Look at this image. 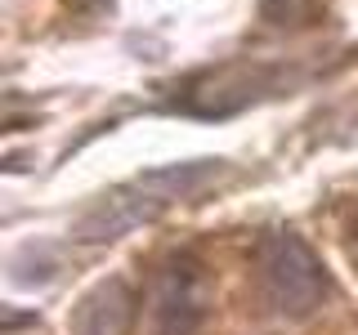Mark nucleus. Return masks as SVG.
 Returning a JSON list of instances; mask_svg holds the SVG:
<instances>
[{
  "label": "nucleus",
  "instance_id": "f257e3e1",
  "mask_svg": "<svg viewBox=\"0 0 358 335\" xmlns=\"http://www.w3.org/2000/svg\"><path fill=\"white\" fill-rule=\"evenodd\" d=\"M220 174H224V161H210V156H201V161L152 165V170L126 179V184L108 188V193L72 223V237L85 241V246L121 241L126 232L143 228V223H152L157 215H166L175 201L197 197L201 188H210Z\"/></svg>",
  "mask_w": 358,
  "mask_h": 335
},
{
  "label": "nucleus",
  "instance_id": "f03ea898",
  "mask_svg": "<svg viewBox=\"0 0 358 335\" xmlns=\"http://www.w3.org/2000/svg\"><path fill=\"white\" fill-rule=\"evenodd\" d=\"M255 277H260V290L268 299V308L278 318H309L313 308L327 299L331 277L327 264L313 255V246L291 228H268L260 241H255Z\"/></svg>",
  "mask_w": 358,
  "mask_h": 335
},
{
  "label": "nucleus",
  "instance_id": "7ed1b4c3",
  "mask_svg": "<svg viewBox=\"0 0 358 335\" xmlns=\"http://www.w3.org/2000/svg\"><path fill=\"white\" fill-rule=\"evenodd\" d=\"M206 322V277L193 255H171L152 282V331L157 335H197Z\"/></svg>",
  "mask_w": 358,
  "mask_h": 335
},
{
  "label": "nucleus",
  "instance_id": "20e7f679",
  "mask_svg": "<svg viewBox=\"0 0 358 335\" xmlns=\"http://www.w3.org/2000/svg\"><path fill=\"white\" fill-rule=\"evenodd\" d=\"M134 308H139V295L126 277H103L81 295L72 313V335H130Z\"/></svg>",
  "mask_w": 358,
  "mask_h": 335
},
{
  "label": "nucleus",
  "instance_id": "39448f33",
  "mask_svg": "<svg viewBox=\"0 0 358 335\" xmlns=\"http://www.w3.org/2000/svg\"><path fill=\"white\" fill-rule=\"evenodd\" d=\"M354 260H358V223H354Z\"/></svg>",
  "mask_w": 358,
  "mask_h": 335
}]
</instances>
